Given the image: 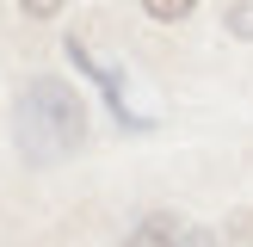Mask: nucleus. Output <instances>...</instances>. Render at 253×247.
<instances>
[{
  "mask_svg": "<svg viewBox=\"0 0 253 247\" xmlns=\"http://www.w3.org/2000/svg\"><path fill=\"white\" fill-rule=\"evenodd\" d=\"M81 136H86L81 93L62 74H31L19 105H12V142H19V155L31 167H56V161H68L81 148Z\"/></svg>",
  "mask_w": 253,
  "mask_h": 247,
  "instance_id": "1",
  "label": "nucleus"
},
{
  "mask_svg": "<svg viewBox=\"0 0 253 247\" xmlns=\"http://www.w3.org/2000/svg\"><path fill=\"white\" fill-rule=\"evenodd\" d=\"M179 241V229H173V216H142L130 235H124V247H173Z\"/></svg>",
  "mask_w": 253,
  "mask_h": 247,
  "instance_id": "2",
  "label": "nucleus"
},
{
  "mask_svg": "<svg viewBox=\"0 0 253 247\" xmlns=\"http://www.w3.org/2000/svg\"><path fill=\"white\" fill-rule=\"evenodd\" d=\"M198 0H142V12L148 19H161V25H173V19H185V12H192Z\"/></svg>",
  "mask_w": 253,
  "mask_h": 247,
  "instance_id": "3",
  "label": "nucleus"
},
{
  "mask_svg": "<svg viewBox=\"0 0 253 247\" xmlns=\"http://www.w3.org/2000/svg\"><path fill=\"white\" fill-rule=\"evenodd\" d=\"M19 6L31 12V19H56V12H62V0H19Z\"/></svg>",
  "mask_w": 253,
  "mask_h": 247,
  "instance_id": "4",
  "label": "nucleus"
},
{
  "mask_svg": "<svg viewBox=\"0 0 253 247\" xmlns=\"http://www.w3.org/2000/svg\"><path fill=\"white\" fill-rule=\"evenodd\" d=\"M173 247H210V235H204V229H192V235H179Z\"/></svg>",
  "mask_w": 253,
  "mask_h": 247,
  "instance_id": "5",
  "label": "nucleus"
},
{
  "mask_svg": "<svg viewBox=\"0 0 253 247\" xmlns=\"http://www.w3.org/2000/svg\"><path fill=\"white\" fill-rule=\"evenodd\" d=\"M235 31H253V6H241V12H235Z\"/></svg>",
  "mask_w": 253,
  "mask_h": 247,
  "instance_id": "6",
  "label": "nucleus"
}]
</instances>
